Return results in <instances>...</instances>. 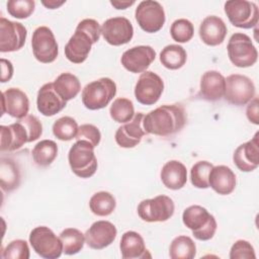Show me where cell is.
Instances as JSON below:
<instances>
[{"label": "cell", "mask_w": 259, "mask_h": 259, "mask_svg": "<svg viewBox=\"0 0 259 259\" xmlns=\"http://www.w3.org/2000/svg\"><path fill=\"white\" fill-rule=\"evenodd\" d=\"M187 120L181 104H164L144 116L143 126L147 134L168 137L180 132Z\"/></svg>", "instance_id": "cell-1"}, {"label": "cell", "mask_w": 259, "mask_h": 259, "mask_svg": "<svg viewBox=\"0 0 259 259\" xmlns=\"http://www.w3.org/2000/svg\"><path fill=\"white\" fill-rule=\"evenodd\" d=\"M101 34V26L95 19L86 18L81 20L74 34L65 46L66 58L74 64H81L86 61L92 45L96 44Z\"/></svg>", "instance_id": "cell-2"}, {"label": "cell", "mask_w": 259, "mask_h": 259, "mask_svg": "<svg viewBox=\"0 0 259 259\" xmlns=\"http://www.w3.org/2000/svg\"><path fill=\"white\" fill-rule=\"evenodd\" d=\"M183 224L192 231V235L199 241L210 240L217 231L218 225L214 217L205 207L190 205L182 213Z\"/></svg>", "instance_id": "cell-3"}, {"label": "cell", "mask_w": 259, "mask_h": 259, "mask_svg": "<svg viewBox=\"0 0 259 259\" xmlns=\"http://www.w3.org/2000/svg\"><path fill=\"white\" fill-rule=\"evenodd\" d=\"M116 94V84L107 77H102L88 83L82 90L83 105L90 110L106 107Z\"/></svg>", "instance_id": "cell-4"}, {"label": "cell", "mask_w": 259, "mask_h": 259, "mask_svg": "<svg viewBox=\"0 0 259 259\" xmlns=\"http://www.w3.org/2000/svg\"><path fill=\"white\" fill-rule=\"evenodd\" d=\"M69 165L75 175L81 178L93 176L97 170L94 147L86 141H77L68 154Z\"/></svg>", "instance_id": "cell-5"}, {"label": "cell", "mask_w": 259, "mask_h": 259, "mask_svg": "<svg viewBox=\"0 0 259 259\" xmlns=\"http://www.w3.org/2000/svg\"><path fill=\"white\" fill-rule=\"evenodd\" d=\"M227 51L231 63L239 68L251 67L258 59V52L251 37L243 32H235L230 37Z\"/></svg>", "instance_id": "cell-6"}, {"label": "cell", "mask_w": 259, "mask_h": 259, "mask_svg": "<svg viewBox=\"0 0 259 259\" xmlns=\"http://www.w3.org/2000/svg\"><path fill=\"white\" fill-rule=\"evenodd\" d=\"M29 243L33 251L46 259H57L63 253V244L60 237L48 227L34 228L29 234Z\"/></svg>", "instance_id": "cell-7"}, {"label": "cell", "mask_w": 259, "mask_h": 259, "mask_svg": "<svg viewBox=\"0 0 259 259\" xmlns=\"http://www.w3.org/2000/svg\"><path fill=\"white\" fill-rule=\"evenodd\" d=\"M224 7L225 13L234 26L249 29L257 25L259 10L254 2L246 0H230L225 3Z\"/></svg>", "instance_id": "cell-8"}, {"label": "cell", "mask_w": 259, "mask_h": 259, "mask_svg": "<svg viewBox=\"0 0 259 259\" xmlns=\"http://www.w3.org/2000/svg\"><path fill=\"white\" fill-rule=\"evenodd\" d=\"M255 85L247 76L232 74L225 79L224 97L231 104L245 105L255 97Z\"/></svg>", "instance_id": "cell-9"}, {"label": "cell", "mask_w": 259, "mask_h": 259, "mask_svg": "<svg viewBox=\"0 0 259 259\" xmlns=\"http://www.w3.org/2000/svg\"><path fill=\"white\" fill-rule=\"evenodd\" d=\"M174 209L172 198L167 195H158L141 201L138 205V214L147 223L166 222L173 215Z\"/></svg>", "instance_id": "cell-10"}, {"label": "cell", "mask_w": 259, "mask_h": 259, "mask_svg": "<svg viewBox=\"0 0 259 259\" xmlns=\"http://www.w3.org/2000/svg\"><path fill=\"white\" fill-rule=\"evenodd\" d=\"M135 17L140 27L148 33L159 31L166 20L163 6L154 0L140 2L136 8Z\"/></svg>", "instance_id": "cell-11"}, {"label": "cell", "mask_w": 259, "mask_h": 259, "mask_svg": "<svg viewBox=\"0 0 259 259\" xmlns=\"http://www.w3.org/2000/svg\"><path fill=\"white\" fill-rule=\"evenodd\" d=\"M34 58L44 64L53 63L59 54V46L51 28L39 26L34 29L31 37Z\"/></svg>", "instance_id": "cell-12"}, {"label": "cell", "mask_w": 259, "mask_h": 259, "mask_svg": "<svg viewBox=\"0 0 259 259\" xmlns=\"http://www.w3.org/2000/svg\"><path fill=\"white\" fill-rule=\"evenodd\" d=\"M164 91L162 78L152 71L142 73L135 86V97L141 104L153 105Z\"/></svg>", "instance_id": "cell-13"}, {"label": "cell", "mask_w": 259, "mask_h": 259, "mask_svg": "<svg viewBox=\"0 0 259 259\" xmlns=\"http://www.w3.org/2000/svg\"><path fill=\"white\" fill-rule=\"evenodd\" d=\"M27 30L25 26L5 17H0V52L11 53L19 51L25 44Z\"/></svg>", "instance_id": "cell-14"}, {"label": "cell", "mask_w": 259, "mask_h": 259, "mask_svg": "<svg viewBox=\"0 0 259 259\" xmlns=\"http://www.w3.org/2000/svg\"><path fill=\"white\" fill-rule=\"evenodd\" d=\"M101 34L109 45L118 47L132 40L134 27L131 21L123 16L111 17L103 22Z\"/></svg>", "instance_id": "cell-15"}, {"label": "cell", "mask_w": 259, "mask_h": 259, "mask_svg": "<svg viewBox=\"0 0 259 259\" xmlns=\"http://www.w3.org/2000/svg\"><path fill=\"white\" fill-rule=\"evenodd\" d=\"M156 52L151 46H137L126 50L120 59L121 65L131 73H142L153 63Z\"/></svg>", "instance_id": "cell-16"}, {"label": "cell", "mask_w": 259, "mask_h": 259, "mask_svg": "<svg viewBox=\"0 0 259 259\" xmlns=\"http://www.w3.org/2000/svg\"><path fill=\"white\" fill-rule=\"evenodd\" d=\"M145 114L143 112L135 113L134 117L119 126L115 133L116 144L125 149L134 148L142 141V138L148 135L143 126V119Z\"/></svg>", "instance_id": "cell-17"}, {"label": "cell", "mask_w": 259, "mask_h": 259, "mask_svg": "<svg viewBox=\"0 0 259 259\" xmlns=\"http://www.w3.org/2000/svg\"><path fill=\"white\" fill-rule=\"evenodd\" d=\"M85 242L89 248L101 250L109 246L116 238L117 230L108 221H97L86 231Z\"/></svg>", "instance_id": "cell-18"}, {"label": "cell", "mask_w": 259, "mask_h": 259, "mask_svg": "<svg viewBox=\"0 0 259 259\" xmlns=\"http://www.w3.org/2000/svg\"><path fill=\"white\" fill-rule=\"evenodd\" d=\"M259 133L252 140L241 144L234 152L233 161L237 168L243 172H251L259 166Z\"/></svg>", "instance_id": "cell-19"}, {"label": "cell", "mask_w": 259, "mask_h": 259, "mask_svg": "<svg viewBox=\"0 0 259 259\" xmlns=\"http://www.w3.org/2000/svg\"><path fill=\"white\" fill-rule=\"evenodd\" d=\"M28 110L29 100L22 90L12 87L2 92V114L20 119L27 115Z\"/></svg>", "instance_id": "cell-20"}, {"label": "cell", "mask_w": 259, "mask_h": 259, "mask_svg": "<svg viewBox=\"0 0 259 259\" xmlns=\"http://www.w3.org/2000/svg\"><path fill=\"white\" fill-rule=\"evenodd\" d=\"M67 105L65 101L55 90L53 83L42 85L36 96L37 110L45 116H53L63 110Z\"/></svg>", "instance_id": "cell-21"}, {"label": "cell", "mask_w": 259, "mask_h": 259, "mask_svg": "<svg viewBox=\"0 0 259 259\" xmlns=\"http://www.w3.org/2000/svg\"><path fill=\"white\" fill-rule=\"evenodd\" d=\"M0 134L1 151L12 152L18 150L24 144L29 143V134L25 125L19 119L9 125H1Z\"/></svg>", "instance_id": "cell-22"}, {"label": "cell", "mask_w": 259, "mask_h": 259, "mask_svg": "<svg viewBox=\"0 0 259 259\" xmlns=\"http://www.w3.org/2000/svg\"><path fill=\"white\" fill-rule=\"evenodd\" d=\"M228 28L224 20L215 15L206 16L199 26V37L207 46L221 45L227 35Z\"/></svg>", "instance_id": "cell-23"}, {"label": "cell", "mask_w": 259, "mask_h": 259, "mask_svg": "<svg viewBox=\"0 0 259 259\" xmlns=\"http://www.w3.org/2000/svg\"><path fill=\"white\" fill-rule=\"evenodd\" d=\"M225 77L218 71L210 70L203 73L200 79L198 95L207 101H218L224 97Z\"/></svg>", "instance_id": "cell-24"}, {"label": "cell", "mask_w": 259, "mask_h": 259, "mask_svg": "<svg viewBox=\"0 0 259 259\" xmlns=\"http://www.w3.org/2000/svg\"><path fill=\"white\" fill-rule=\"evenodd\" d=\"M208 184L217 193L228 195L236 187V175L228 166H213L208 176Z\"/></svg>", "instance_id": "cell-25"}, {"label": "cell", "mask_w": 259, "mask_h": 259, "mask_svg": "<svg viewBox=\"0 0 259 259\" xmlns=\"http://www.w3.org/2000/svg\"><path fill=\"white\" fill-rule=\"evenodd\" d=\"M160 176L164 186L172 190L182 188L187 182L186 167L177 160L166 162L162 167Z\"/></svg>", "instance_id": "cell-26"}, {"label": "cell", "mask_w": 259, "mask_h": 259, "mask_svg": "<svg viewBox=\"0 0 259 259\" xmlns=\"http://www.w3.org/2000/svg\"><path fill=\"white\" fill-rule=\"evenodd\" d=\"M119 248L121 257L123 259L151 257L148 250L146 249L143 237L135 231H127L121 236Z\"/></svg>", "instance_id": "cell-27"}, {"label": "cell", "mask_w": 259, "mask_h": 259, "mask_svg": "<svg viewBox=\"0 0 259 259\" xmlns=\"http://www.w3.org/2000/svg\"><path fill=\"white\" fill-rule=\"evenodd\" d=\"M56 92L65 100L69 101L75 98L81 90L79 79L72 73H62L53 82Z\"/></svg>", "instance_id": "cell-28"}, {"label": "cell", "mask_w": 259, "mask_h": 259, "mask_svg": "<svg viewBox=\"0 0 259 259\" xmlns=\"http://www.w3.org/2000/svg\"><path fill=\"white\" fill-rule=\"evenodd\" d=\"M0 182L4 191L10 192L20 183V172L17 164L9 158H2L0 165Z\"/></svg>", "instance_id": "cell-29"}, {"label": "cell", "mask_w": 259, "mask_h": 259, "mask_svg": "<svg viewBox=\"0 0 259 259\" xmlns=\"http://www.w3.org/2000/svg\"><path fill=\"white\" fill-rule=\"evenodd\" d=\"M187 60L186 51L179 45H168L160 53V62L169 70L182 68Z\"/></svg>", "instance_id": "cell-30"}, {"label": "cell", "mask_w": 259, "mask_h": 259, "mask_svg": "<svg viewBox=\"0 0 259 259\" xmlns=\"http://www.w3.org/2000/svg\"><path fill=\"white\" fill-rule=\"evenodd\" d=\"M31 154L36 165L47 167L57 158L58 146L52 140H42L33 147Z\"/></svg>", "instance_id": "cell-31"}, {"label": "cell", "mask_w": 259, "mask_h": 259, "mask_svg": "<svg viewBox=\"0 0 259 259\" xmlns=\"http://www.w3.org/2000/svg\"><path fill=\"white\" fill-rule=\"evenodd\" d=\"M116 206L114 196L107 191L94 193L89 200L91 211L98 217H107L113 212Z\"/></svg>", "instance_id": "cell-32"}, {"label": "cell", "mask_w": 259, "mask_h": 259, "mask_svg": "<svg viewBox=\"0 0 259 259\" xmlns=\"http://www.w3.org/2000/svg\"><path fill=\"white\" fill-rule=\"evenodd\" d=\"M195 255V243L188 236H178L170 244L169 256L171 259H192Z\"/></svg>", "instance_id": "cell-33"}, {"label": "cell", "mask_w": 259, "mask_h": 259, "mask_svg": "<svg viewBox=\"0 0 259 259\" xmlns=\"http://www.w3.org/2000/svg\"><path fill=\"white\" fill-rule=\"evenodd\" d=\"M60 239L63 244V252L66 255H75L79 253L85 243V235L75 228H68L62 231Z\"/></svg>", "instance_id": "cell-34"}, {"label": "cell", "mask_w": 259, "mask_h": 259, "mask_svg": "<svg viewBox=\"0 0 259 259\" xmlns=\"http://www.w3.org/2000/svg\"><path fill=\"white\" fill-rule=\"evenodd\" d=\"M109 113L111 118L118 123H125L130 121L135 115V107L132 100L127 98H116L110 108Z\"/></svg>", "instance_id": "cell-35"}, {"label": "cell", "mask_w": 259, "mask_h": 259, "mask_svg": "<svg viewBox=\"0 0 259 259\" xmlns=\"http://www.w3.org/2000/svg\"><path fill=\"white\" fill-rule=\"evenodd\" d=\"M79 126L71 116H63L53 124V134L60 141H71L76 138Z\"/></svg>", "instance_id": "cell-36"}, {"label": "cell", "mask_w": 259, "mask_h": 259, "mask_svg": "<svg viewBox=\"0 0 259 259\" xmlns=\"http://www.w3.org/2000/svg\"><path fill=\"white\" fill-rule=\"evenodd\" d=\"M213 165L208 161L196 162L190 170V181L191 184L196 188L205 189L209 187L208 176Z\"/></svg>", "instance_id": "cell-37"}, {"label": "cell", "mask_w": 259, "mask_h": 259, "mask_svg": "<svg viewBox=\"0 0 259 259\" xmlns=\"http://www.w3.org/2000/svg\"><path fill=\"white\" fill-rule=\"evenodd\" d=\"M194 33V27L191 21L185 18L176 19L170 27L171 37L177 42L189 41Z\"/></svg>", "instance_id": "cell-38"}, {"label": "cell", "mask_w": 259, "mask_h": 259, "mask_svg": "<svg viewBox=\"0 0 259 259\" xmlns=\"http://www.w3.org/2000/svg\"><path fill=\"white\" fill-rule=\"evenodd\" d=\"M8 13L18 19L29 17L34 11L35 2L33 0H10L6 4Z\"/></svg>", "instance_id": "cell-39"}, {"label": "cell", "mask_w": 259, "mask_h": 259, "mask_svg": "<svg viewBox=\"0 0 259 259\" xmlns=\"http://www.w3.org/2000/svg\"><path fill=\"white\" fill-rule=\"evenodd\" d=\"M30 256L27 242L24 240L11 241L2 251L4 259H28Z\"/></svg>", "instance_id": "cell-40"}, {"label": "cell", "mask_w": 259, "mask_h": 259, "mask_svg": "<svg viewBox=\"0 0 259 259\" xmlns=\"http://www.w3.org/2000/svg\"><path fill=\"white\" fill-rule=\"evenodd\" d=\"M75 139L77 141L89 142L95 148L100 143L101 134L97 126L90 124V123H85V124H82L79 126L78 133H77V136Z\"/></svg>", "instance_id": "cell-41"}, {"label": "cell", "mask_w": 259, "mask_h": 259, "mask_svg": "<svg viewBox=\"0 0 259 259\" xmlns=\"http://www.w3.org/2000/svg\"><path fill=\"white\" fill-rule=\"evenodd\" d=\"M231 259H251L256 258V254L251 243L245 240L236 241L230 250Z\"/></svg>", "instance_id": "cell-42"}, {"label": "cell", "mask_w": 259, "mask_h": 259, "mask_svg": "<svg viewBox=\"0 0 259 259\" xmlns=\"http://www.w3.org/2000/svg\"><path fill=\"white\" fill-rule=\"evenodd\" d=\"M19 120L25 125L29 134V143L36 141L38 138H40L42 134V125L36 116L27 114L26 116H24L23 118H20Z\"/></svg>", "instance_id": "cell-43"}, {"label": "cell", "mask_w": 259, "mask_h": 259, "mask_svg": "<svg viewBox=\"0 0 259 259\" xmlns=\"http://www.w3.org/2000/svg\"><path fill=\"white\" fill-rule=\"evenodd\" d=\"M246 115L248 119L254 124H259V114H258V98L254 97L248 104L246 109Z\"/></svg>", "instance_id": "cell-44"}, {"label": "cell", "mask_w": 259, "mask_h": 259, "mask_svg": "<svg viewBox=\"0 0 259 259\" xmlns=\"http://www.w3.org/2000/svg\"><path fill=\"white\" fill-rule=\"evenodd\" d=\"M13 76L12 63L4 58L1 59V82L5 83L9 81Z\"/></svg>", "instance_id": "cell-45"}, {"label": "cell", "mask_w": 259, "mask_h": 259, "mask_svg": "<svg viewBox=\"0 0 259 259\" xmlns=\"http://www.w3.org/2000/svg\"><path fill=\"white\" fill-rule=\"evenodd\" d=\"M110 4L115 8V9H126L128 6H132L135 4V1H118V0H113L110 1Z\"/></svg>", "instance_id": "cell-46"}, {"label": "cell", "mask_w": 259, "mask_h": 259, "mask_svg": "<svg viewBox=\"0 0 259 259\" xmlns=\"http://www.w3.org/2000/svg\"><path fill=\"white\" fill-rule=\"evenodd\" d=\"M47 8L49 9H56L58 7H60L61 5H63L65 3V1H55V0H51V1H42L41 2Z\"/></svg>", "instance_id": "cell-47"}]
</instances>
